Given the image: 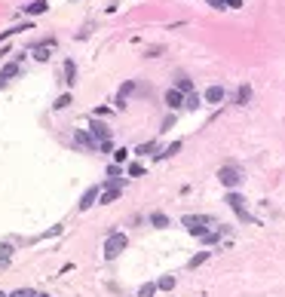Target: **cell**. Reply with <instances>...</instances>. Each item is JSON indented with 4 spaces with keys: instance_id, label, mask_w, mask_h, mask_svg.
<instances>
[{
    "instance_id": "36",
    "label": "cell",
    "mask_w": 285,
    "mask_h": 297,
    "mask_svg": "<svg viewBox=\"0 0 285 297\" xmlns=\"http://www.w3.org/2000/svg\"><path fill=\"white\" fill-rule=\"evenodd\" d=\"M0 297H9V294H6V291H0Z\"/></svg>"
},
{
    "instance_id": "20",
    "label": "cell",
    "mask_w": 285,
    "mask_h": 297,
    "mask_svg": "<svg viewBox=\"0 0 285 297\" xmlns=\"http://www.w3.org/2000/svg\"><path fill=\"white\" fill-rule=\"evenodd\" d=\"M184 107H187V110H199V107H202V95H199V92H190V95L184 98Z\"/></svg>"
},
{
    "instance_id": "9",
    "label": "cell",
    "mask_w": 285,
    "mask_h": 297,
    "mask_svg": "<svg viewBox=\"0 0 285 297\" xmlns=\"http://www.w3.org/2000/svg\"><path fill=\"white\" fill-rule=\"evenodd\" d=\"M52 49H55V40L49 37V40H43V43H37V46H34V59H37V62H49Z\"/></svg>"
},
{
    "instance_id": "31",
    "label": "cell",
    "mask_w": 285,
    "mask_h": 297,
    "mask_svg": "<svg viewBox=\"0 0 285 297\" xmlns=\"http://www.w3.org/2000/svg\"><path fill=\"white\" fill-rule=\"evenodd\" d=\"M172 126H175V113H172V117H166V120H163V132H169Z\"/></svg>"
},
{
    "instance_id": "24",
    "label": "cell",
    "mask_w": 285,
    "mask_h": 297,
    "mask_svg": "<svg viewBox=\"0 0 285 297\" xmlns=\"http://www.w3.org/2000/svg\"><path fill=\"white\" fill-rule=\"evenodd\" d=\"M159 288H156V282H144L141 288H138V297H153Z\"/></svg>"
},
{
    "instance_id": "33",
    "label": "cell",
    "mask_w": 285,
    "mask_h": 297,
    "mask_svg": "<svg viewBox=\"0 0 285 297\" xmlns=\"http://www.w3.org/2000/svg\"><path fill=\"white\" fill-rule=\"evenodd\" d=\"M209 6H215V9H227L224 0H209Z\"/></svg>"
},
{
    "instance_id": "23",
    "label": "cell",
    "mask_w": 285,
    "mask_h": 297,
    "mask_svg": "<svg viewBox=\"0 0 285 297\" xmlns=\"http://www.w3.org/2000/svg\"><path fill=\"white\" fill-rule=\"evenodd\" d=\"M71 101H74V95H71V92H65V95H59V98H55V105H52V110H65L67 105H71Z\"/></svg>"
},
{
    "instance_id": "14",
    "label": "cell",
    "mask_w": 285,
    "mask_h": 297,
    "mask_svg": "<svg viewBox=\"0 0 285 297\" xmlns=\"http://www.w3.org/2000/svg\"><path fill=\"white\" fill-rule=\"evenodd\" d=\"M175 89H178V92H184V95H190L193 92V80L187 74H178L175 77Z\"/></svg>"
},
{
    "instance_id": "22",
    "label": "cell",
    "mask_w": 285,
    "mask_h": 297,
    "mask_svg": "<svg viewBox=\"0 0 285 297\" xmlns=\"http://www.w3.org/2000/svg\"><path fill=\"white\" fill-rule=\"evenodd\" d=\"M0 74H3V77L9 80V77H19V74H22V67H19L16 62H9V64H3V67H0Z\"/></svg>"
},
{
    "instance_id": "32",
    "label": "cell",
    "mask_w": 285,
    "mask_h": 297,
    "mask_svg": "<svg viewBox=\"0 0 285 297\" xmlns=\"http://www.w3.org/2000/svg\"><path fill=\"white\" fill-rule=\"evenodd\" d=\"M113 150V141H105V144H98V153H110Z\"/></svg>"
},
{
    "instance_id": "26",
    "label": "cell",
    "mask_w": 285,
    "mask_h": 297,
    "mask_svg": "<svg viewBox=\"0 0 285 297\" xmlns=\"http://www.w3.org/2000/svg\"><path fill=\"white\" fill-rule=\"evenodd\" d=\"M113 159H117V166H123L129 159V150H126V147H117V150H113Z\"/></svg>"
},
{
    "instance_id": "11",
    "label": "cell",
    "mask_w": 285,
    "mask_h": 297,
    "mask_svg": "<svg viewBox=\"0 0 285 297\" xmlns=\"http://www.w3.org/2000/svg\"><path fill=\"white\" fill-rule=\"evenodd\" d=\"M227 230H230V227H215V230H209L206 236H199V242H202V245H218L221 236H224Z\"/></svg>"
},
{
    "instance_id": "7",
    "label": "cell",
    "mask_w": 285,
    "mask_h": 297,
    "mask_svg": "<svg viewBox=\"0 0 285 297\" xmlns=\"http://www.w3.org/2000/svg\"><path fill=\"white\" fill-rule=\"evenodd\" d=\"M98 199H101V184H92V187H86L83 196H80V205H77V209H80V212H89Z\"/></svg>"
},
{
    "instance_id": "1",
    "label": "cell",
    "mask_w": 285,
    "mask_h": 297,
    "mask_svg": "<svg viewBox=\"0 0 285 297\" xmlns=\"http://www.w3.org/2000/svg\"><path fill=\"white\" fill-rule=\"evenodd\" d=\"M126 248H129V236L123 230H110L105 239V260H117Z\"/></svg>"
},
{
    "instance_id": "3",
    "label": "cell",
    "mask_w": 285,
    "mask_h": 297,
    "mask_svg": "<svg viewBox=\"0 0 285 297\" xmlns=\"http://www.w3.org/2000/svg\"><path fill=\"white\" fill-rule=\"evenodd\" d=\"M218 181H221L227 190H236V187L245 181V172H242V169H239L236 163H227V166L218 169Z\"/></svg>"
},
{
    "instance_id": "6",
    "label": "cell",
    "mask_w": 285,
    "mask_h": 297,
    "mask_svg": "<svg viewBox=\"0 0 285 297\" xmlns=\"http://www.w3.org/2000/svg\"><path fill=\"white\" fill-rule=\"evenodd\" d=\"M89 135H92V141L95 144H105V141H110V126H105V123H101V120H92V123H89Z\"/></svg>"
},
{
    "instance_id": "35",
    "label": "cell",
    "mask_w": 285,
    "mask_h": 297,
    "mask_svg": "<svg viewBox=\"0 0 285 297\" xmlns=\"http://www.w3.org/2000/svg\"><path fill=\"white\" fill-rule=\"evenodd\" d=\"M6 83H9V80H6L3 74H0V89H6Z\"/></svg>"
},
{
    "instance_id": "34",
    "label": "cell",
    "mask_w": 285,
    "mask_h": 297,
    "mask_svg": "<svg viewBox=\"0 0 285 297\" xmlns=\"http://www.w3.org/2000/svg\"><path fill=\"white\" fill-rule=\"evenodd\" d=\"M224 3L230 6V9H239V6H242V0H224Z\"/></svg>"
},
{
    "instance_id": "27",
    "label": "cell",
    "mask_w": 285,
    "mask_h": 297,
    "mask_svg": "<svg viewBox=\"0 0 285 297\" xmlns=\"http://www.w3.org/2000/svg\"><path fill=\"white\" fill-rule=\"evenodd\" d=\"M9 297H40V294L34 291V288H16V291L9 294Z\"/></svg>"
},
{
    "instance_id": "8",
    "label": "cell",
    "mask_w": 285,
    "mask_h": 297,
    "mask_svg": "<svg viewBox=\"0 0 285 297\" xmlns=\"http://www.w3.org/2000/svg\"><path fill=\"white\" fill-rule=\"evenodd\" d=\"M184 92H178V89L172 86V89H166V95H163V101H166V107L169 110H178V107H184Z\"/></svg>"
},
{
    "instance_id": "21",
    "label": "cell",
    "mask_w": 285,
    "mask_h": 297,
    "mask_svg": "<svg viewBox=\"0 0 285 297\" xmlns=\"http://www.w3.org/2000/svg\"><path fill=\"white\" fill-rule=\"evenodd\" d=\"M13 260V245L9 242H0V267H6Z\"/></svg>"
},
{
    "instance_id": "4",
    "label": "cell",
    "mask_w": 285,
    "mask_h": 297,
    "mask_svg": "<svg viewBox=\"0 0 285 297\" xmlns=\"http://www.w3.org/2000/svg\"><path fill=\"white\" fill-rule=\"evenodd\" d=\"M224 202H227V205H230V209L236 212V218L242 221V224H255V218H252V214H248V209H245V196H242V193L230 190V193L224 196Z\"/></svg>"
},
{
    "instance_id": "16",
    "label": "cell",
    "mask_w": 285,
    "mask_h": 297,
    "mask_svg": "<svg viewBox=\"0 0 285 297\" xmlns=\"http://www.w3.org/2000/svg\"><path fill=\"white\" fill-rule=\"evenodd\" d=\"M65 83H67V86H74V83H77V64H74V59H67V62H65Z\"/></svg>"
},
{
    "instance_id": "12",
    "label": "cell",
    "mask_w": 285,
    "mask_h": 297,
    "mask_svg": "<svg viewBox=\"0 0 285 297\" xmlns=\"http://www.w3.org/2000/svg\"><path fill=\"white\" fill-rule=\"evenodd\" d=\"M46 9H49V0H34V3L22 6V13L25 16H40V13H46Z\"/></svg>"
},
{
    "instance_id": "17",
    "label": "cell",
    "mask_w": 285,
    "mask_h": 297,
    "mask_svg": "<svg viewBox=\"0 0 285 297\" xmlns=\"http://www.w3.org/2000/svg\"><path fill=\"white\" fill-rule=\"evenodd\" d=\"M248 98H252V86L242 83V86L236 89V105H248Z\"/></svg>"
},
{
    "instance_id": "30",
    "label": "cell",
    "mask_w": 285,
    "mask_h": 297,
    "mask_svg": "<svg viewBox=\"0 0 285 297\" xmlns=\"http://www.w3.org/2000/svg\"><path fill=\"white\" fill-rule=\"evenodd\" d=\"M120 175H123V166H117V163L108 166V178H120Z\"/></svg>"
},
{
    "instance_id": "25",
    "label": "cell",
    "mask_w": 285,
    "mask_h": 297,
    "mask_svg": "<svg viewBox=\"0 0 285 297\" xmlns=\"http://www.w3.org/2000/svg\"><path fill=\"white\" fill-rule=\"evenodd\" d=\"M156 288H159V291H172V288H175V276H163V279H156Z\"/></svg>"
},
{
    "instance_id": "15",
    "label": "cell",
    "mask_w": 285,
    "mask_h": 297,
    "mask_svg": "<svg viewBox=\"0 0 285 297\" xmlns=\"http://www.w3.org/2000/svg\"><path fill=\"white\" fill-rule=\"evenodd\" d=\"M156 150H159V144H156V141H144V144H138V147H135L132 153H135V156H151V153L156 156Z\"/></svg>"
},
{
    "instance_id": "28",
    "label": "cell",
    "mask_w": 285,
    "mask_h": 297,
    "mask_svg": "<svg viewBox=\"0 0 285 297\" xmlns=\"http://www.w3.org/2000/svg\"><path fill=\"white\" fill-rule=\"evenodd\" d=\"M163 52H166V46H159V43H156V46H147V49H144L147 59H156V55H163Z\"/></svg>"
},
{
    "instance_id": "18",
    "label": "cell",
    "mask_w": 285,
    "mask_h": 297,
    "mask_svg": "<svg viewBox=\"0 0 285 297\" xmlns=\"http://www.w3.org/2000/svg\"><path fill=\"white\" fill-rule=\"evenodd\" d=\"M209 257H212V251H199V255H193V257L187 260V267H190V270H197V267H202V264H206Z\"/></svg>"
},
{
    "instance_id": "5",
    "label": "cell",
    "mask_w": 285,
    "mask_h": 297,
    "mask_svg": "<svg viewBox=\"0 0 285 297\" xmlns=\"http://www.w3.org/2000/svg\"><path fill=\"white\" fill-rule=\"evenodd\" d=\"M74 147H80L83 153H92V150H98V144L92 141L89 129H74Z\"/></svg>"
},
{
    "instance_id": "10",
    "label": "cell",
    "mask_w": 285,
    "mask_h": 297,
    "mask_svg": "<svg viewBox=\"0 0 285 297\" xmlns=\"http://www.w3.org/2000/svg\"><path fill=\"white\" fill-rule=\"evenodd\" d=\"M202 98H206L209 105H221V101L227 98V89H224V86H209V89H206V95H202Z\"/></svg>"
},
{
    "instance_id": "29",
    "label": "cell",
    "mask_w": 285,
    "mask_h": 297,
    "mask_svg": "<svg viewBox=\"0 0 285 297\" xmlns=\"http://www.w3.org/2000/svg\"><path fill=\"white\" fill-rule=\"evenodd\" d=\"M126 172H129L132 178H141V175H144V166H141V163H132V166L126 169Z\"/></svg>"
},
{
    "instance_id": "13",
    "label": "cell",
    "mask_w": 285,
    "mask_h": 297,
    "mask_svg": "<svg viewBox=\"0 0 285 297\" xmlns=\"http://www.w3.org/2000/svg\"><path fill=\"white\" fill-rule=\"evenodd\" d=\"M147 221H151V227H156V230H166V227L172 224V221H169V214H163V212H151V214H147Z\"/></svg>"
},
{
    "instance_id": "2",
    "label": "cell",
    "mask_w": 285,
    "mask_h": 297,
    "mask_svg": "<svg viewBox=\"0 0 285 297\" xmlns=\"http://www.w3.org/2000/svg\"><path fill=\"white\" fill-rule=\"evenodd\" d=\"M181 224H184L187 227V233L190 236H206L209 233V227L215 224V218H212V214H184V218H181Z\"/></svg>"
},
{
    "instance_id": "19",
    "label": "cell",
    "mask_w": 285,
    "mask_h": 297,
    "mask_svg": "<svg viewBox=\"0 0 285 297\" xmlns=\"http://www.w3.org/2000/svg\"><path fill=\"white\" fill-rule=\"evenodd\" d=\"M181 150V141H172V144H169V147H163V150H159L153 159H169V156H175Z\"/></svg>"
}]
</instances>
